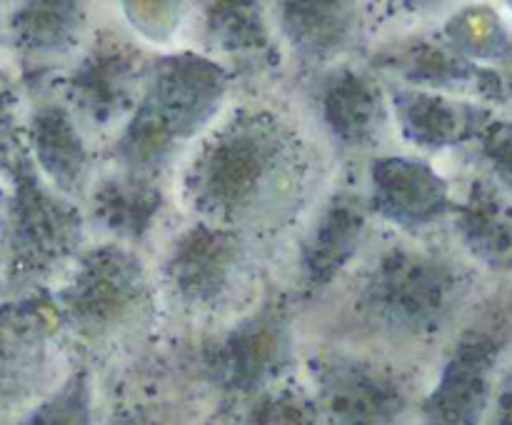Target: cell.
Listing matches in <instances>:
<instances>
[{"label": "cell", "instance_id": "obj_23", "mask_svg": "<svg viewBox=\"0 0 512 425\" xmlns=\"http://www.w3.org/2000/svg\"><path fill=\"white\" fill-rule=\"evenodd\" d=\"M23 425H93V385L88 370L70 375L58 393L33 410Z\"/></svg>", "mask_w": 512, "mask_h": 425}, {"label": "cell", "instance_id": "obj_6", "mask_svg": "<svg viewBox=\"0 0 512 425\" xmlns=\"http://www.w3.org/2000/svg\"><path fill=\"white\" fill-rule=\"evenodd\" d=\"M295 335L288 310L270 303L203 348V375L225 393L255 395L275 388L293 365Z\"/></svg>", "mask_w": 512, "mask_h": 425}, {"label": "cell", "instance_id": "obj_11", "mask_svg": "<svg viewBox=\"0 0 512 425\" xmlns=\"http://www.w3.org/2000/svg\"><path fill=\"white\" fill-rule=\"evenodd\" d=\"M373 208L400 228H425L450 208V188L428 163L405 155L378 158L370 165Z\"/></svg>", "mask_w": 512, "mask_h": 425}, {"label": "cell", "instance_id": "obj_12", "mask_svg": "<svg viewBox=\"0 0 512 425\" xmlns=\"http://www.w3.org/2000/svg\"><path fill=\"white\" fill-rule=\"evenodd\" d=\"M368 235V205L363 198L340 193L320 210L303 240L300 270L305 288L320 290L350 265Z\"/></svg>", "mask_w": 512, "mask_h": 425}, {"label": "cell", "instance_id": "obj_27", "mask_svg": "<svg viewBox=\"0 0 512 425\" xmlns=\"http://www.w3.org/2000/svg\"><path fill=\"white\" fill-rule=\"evenodd\" d=\"M110 425H163V423L155 420L150 413H143V410H123V413H118L113 420H110Z\"/></svg>", "mask_w": 512, "mask_h": 425}, {"label": "cell", "instance_id": "obj_20", "mask_svg": "<svg viewBox=\"0 0 512 425\" xmlns=\"http://www.w3.org/2000/svg\"><path fill=\"white\" fill-rule=\"evenodd\" d=\"M205 33L210 45L225 55L240 58H268L273 38L260 5L255 3H218L208 5Z\"/></svg>", "mask_w": 512, "mask_h": 425}, {"label": "cell", "instance_id": "obj_24", "mask_svg": "<svg viewBox=\"0 0 512 425\" xmlns=\"http://www.w3.org/2000/svg\"><path fill=\"white\" fill-rule=\"evenodd\" d=\"M450 40V48L463 58H493L500 55L508 45L505 28L490 10H463L458 18H453L445 28Z\"/></svg>", "mask_w": 512, "mask_h": 425}, {"label": "cell", "instance_id": "obj_3", "mask_svg": "<svg viewBox=\"0 0 512 425\" xmlns=\"http://www.w3.org/2000/svg\"><path fill=\"white\" fill-rule=\"evenodd\" d=\"M463 295V278L448 260L425 250L393 245L365 275L360 305L390 333L430 335Z\"/></svg>", "mask_w": 512, "mask_h": 425}, {"label": "cell", "instance_id": "obj_7", "mask_svg": "<svg viewBox=\"0 0 512 425\" xmlns=\"http://www.w3.org/2000/svg\"><path fill=\"white\" fill-rule=\"evenodd\" d=\"M315 375V403L328 425H400L408 413L405 383L385 365L330 355Z\"/></svg>", "mask_w": 512, "mask_h": 425}, {"label": "cell", "instance_id": "obj_14", "mask_svg": "<svg viewBox=\"0 0 512 425\" xmlns=\"http://www.w3.org/2000/svg\"><path fill=\"white\" fill-rule=\"evenodd\" d=\"M393 108L403 135L418 148H450L485 128L483 110L448 98L445 93L418 88L395 90Z\"/></svg>", "mask_w": 512, "mask_h": 425}, {"label": "cell", "instance_id": "obj_18", "mask_svg": "<svg viewBox=\"0 0 512 425\" xmlns=\"http://www.w3.org/2000/svg\"><path fill=\"white\" fill-rule=\"evenodd\" d=\"M33 148L40 168L65 195L83 193L90 178V153L73 115L60 105H45L33 120Z\"/></svg>", "mask_w": 512, "mask_h": 425}, {"label": "cell", "instance_id": "obj_2", "mask_svg": "<svg viewBox=\"0 0 512 425\" xmlns=\"http://www.w3.org/2000/svg\"><path fill=\"white\" fill-rule=\"evenodd\" d=\"M228 93V75L215 60L178 53L158 60L128 125L115 140L120 170L155 180L175 148L218 115Z\"/></svg>", "mask_w": 512, "mask_h": 425}, {"label": "cell", "instance_id": "obj_4", "mask_svg": "<svg viewBox=\"0 0 512 425\" xmlns=\"http://www.w3.org/2000/svg\"><path fill=\"white\" fill-rule=\"evenodd\" d=\"M150 305V280L133 250L98 245L75 260L58 293V310L73 333L103 340L130 328Z\"/></svg>", "mask_w": 512, "mask_h": 425}, {"label": "cell", "instance_id": "obj_25", "mask_svg": "<svg viewBox=\"0 0 512 425\" xmlns=\"http://www.w3.org/2000/svg\"><path fill=\"white\" fill-rule=\"evenodd\" d=\"M483 155L500 180L512 190V123L498 120L480 130Z\"/></svg>", "mask_w": 512, "mask_h": 425}, {"label": "cell", "instance_id": "obj_9", "mask_svg": "<svg viewBox=\"0 0 512 425\" xmlns=\"http://www.w3.org/2000/svg\"><path fill=\"white\" fill-rule=\"evenodd\" d=\"M500 343L485 330H468L445 360L423 403V425H480L493 400Z\"/></svg>", "mask_w": 512, "mask_h": 425}, {"label": "cell", "instance_id": "obj_17", "mask_svg": "<svg viewBox=\"0 0 512 425\" xmlns=\"http://www.w3.org/2000/svg\"><path fill=\"white\" fill-rule=\"evenodd\" d=\"M280 30L305 60H328L353 43L358 8L348 3H283Z\"/></svg>", "mask_w": 512, "mask_h": 425}, {"label": "cell", "instance_id": "obj_10", "mask_svg": "<svg viewBox=\"0 0 512 425\" xmlns=\"http://www.w3.org/2000/svg\"><path fill=\"white\" fill-rule=\"evenodd\" d=\"M143 58L118 38H100L70 73L68 98L90 125L110 128L138 105Z\"/></svg>", "mask_w": 512, "mask_h": 425}, {"label": "cell", "instance_id": "obj_5", "mask_svg": "<svg viewBox=\"0 0 512 425\" xmlns=\"http://www.w3.org/2000/svg\"><path fill=\"white\" fill-rule=\"evenodd\" d=\"M160 273L175 303L193 313H215L248 283V243L238 230L200 220L170 243Z\"/></svg>", "mask_w": 512, "mask_h": 425}, {"label": "cell", "instance_id": "obj_1", "mask_svg": "<svg viewBox=\"0 0 512 425\" xmlns=\"http://www.w3.org/2000/svg\"><path fill=\"white\" fill-rule=\"evenodd\" d=\"M303 183L298 135L270 113H240L200 145L183 195L203 223L235 230L288 215Z\"/></svg>", "mask_w": 512, "mask_h": 425}, {"label": "cell", "instance_id": "obj_22", "mask_svg": "<svg viewBox=\"0 0 512 425\" xmlns=\"http://www.w3.org/2000/svg\"><path fill=\"white\" fill-rule=\"evenodd\" d=\"M320 408L300 388H268L250 395L248 405L235 415V425H318Z\"/></svg>", "mask_w": 512, "mask_h": 425}, {"label": "cell", "instance_id": "obj_19", "mask_svg": "<svg viewBox=\"0 0 512 425\" xmlns=\"http://www.w3.org/2000/svg\"><path fill=\"white\" fill-rule=\"evenodd\" d=\"M380 65L395 70L400 78L413 83L418 90H455L470 83L483 85L485 73L468 63L460 53L448 45L433 40H413L403 43L380 58Z\"/></svg>", "mask_w": 512, "mask_h": 425}, {"label": "cell", "instance_id": "obj_26", "mask_svg": "<svg viewBox=\"0 0 512 425\" xmlns=\"http://www.w3.org/2000/svg\"><path fill=\"white\" fill-rule=\"evenodd\" d=\"M490 425H512V373L500 383L490 400Z\"/></svg>", "mask_w": 512, "mask_h": 425}, {"label": "cell", "instance_id": "obj_15", "mask_svg": "<svg viewBox=\"0 0 512 425\" xmlns=\"http://www.w3.org/2000/svg\"><path fill=\"white\" fill-rule=\"evenodd\" d=\"M160 208L163 190L155 180L128 173L108 175L90 195V215L95 225L130 243H140L150 233Z\"/></svg>", "mask_w": 512, "mask_h": 425}, {"label": "cell", "instance_id": "obj_8", "mask_svg": "<svg viewBox=\"0 0 512 425\" xmlns=\"http://www.w3.org/2000/svg\"><path fill=\"white\" fill-rule=\"evenodd\" d=\"M83 240V215L70 200L55 195L38 175L20 178L13 213V255L28 278L48 275L68 263Z\"/></svg>", "mask_w": 512, "mask_h": 425}, {"label": "cell", "instance_id": "obj_16", "mask_svg": "<svg viewBox=\"0 0 512 425\" xmlns=\"http://www.w3.org/2000/svg\"><path fill=\"white\" fill-rule=\"evenodd\" d=\"M465 245L490 268H512V203L488 180H475L458 208Z\"/></svg>", "mask_w": 512, "mask_h": 425}, {"label": "cell", "instance_id": "obj_21", "mask_svg": "<svg viewBox=\"0 0 512 425\" xmlns=\"http://www.w3.org/2000/svg\"><path fill=\"white\" fill-rule=\"evenodd\" d=\"M85 25L78 3H30L18 15V35L35 53H68Z\"/></svg>", "mask_w": 512, "mask_h": 425}, {"label": "cell", "instance_id": "obj_13", "mask_svg": "<svg viewBox=\"0 0 512 425\" xmlns=\"http://www.w3.org/2000/svg\"><path fill=\"white\" fill-rule=\"evenodd\" d=\"M320 115L330 135L348 148L378 143L388 125V105L375 78L343 68L320 88Z\"/></svg>", "mask_w": 512, "mask_h": 425}]
</instances>
